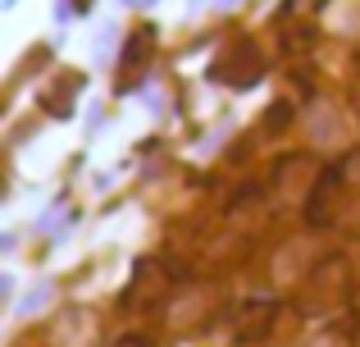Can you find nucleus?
<instances>
[{"mask_svg":"<svg viewBox=\"0 0 360 347\" xmlns=\"http://www.w3.org/2000/svg\"><path fill=\"white\" fill-rule=\"evenodd\" d=\"M14 5H18V0H5V9H14Z\"/></svg>","mask_w":360,"mask_h":347,"instance_id":"obj_9","label":"nucleus"},{"mask_svg":"<svg viewBox=\"0 0 360 347\" xmlns=\"http://www.w3.org/2000/svg\"><path fill=\"white\" fill-rule=\"evenodd\" d=\"M260 78H264V60L251 42L229 46V55L210 69V82H224V87H255Z\"/></svg>","mask_w":360,"mask_h":347,"instance_id":"obj_1","label":"nucleus"},{"mask_svg":"<svg viewBox=\"0 0 360 347\" xmlns=\"http://www.w3.org/2000/svg\"><path fill=\"white\" fill-rule=\"evenodd\" d=\"M115 347H146V339H137V334H128V339H119Z\"/></svg>","mask_w":360,"mask_h":347,"instance_id":"obj_6","label":"nucleus"},{"mask_svg":"<svg viewBox=\"0 0 360 347\" xmlns=\"http://www.w3.org/2000/svg\"><path fill=\"white\" fill-rule=\"evenodd\" d=\"M46 302H51V288H37V293L23 297V311H37V306H46Z\"/></svg>","mask_w":360,"mask_h":347,"instance_id":"obj_4","label":"nucleus"},{"mask_svg":"<svg viewBox=\"0 0 360 347\" xmlns=\"http://www.w3.org/2000/svg\"><path fill=\"white\" fill-rule=\"evenodd\" d=\"M123 5H132V9H150L155 0H123Z\"/></svg>","mask_w":360,"mask_h":347,"instance_id":"obj_7","label":"nucleus"},{"mask_svg":"<svg viewBox=\"0 0 360 347\" xmlns=\"http://www.w3.org/2000/svg\"><path fill=\"white\" fill-rule=\"evenodd\" d=\"M82 87V78H73V73H64V78H60V87H55V92H46V110H51V115L55 119H64V115H69V101H64V92H78Z\"/></svg>","mask_w":360,"mask_h":347,"instance_id":"obj_3","label":"nucleus"},{"mask_svg":"<svg viewBox=\"0 0 360 347\" xmlns=\"http://www.w3.org/2000/svg\"><path fill=\"white\" fill-rule=\"evenodd\" d=\"M150 46H155V32H150V27H137V32L128 37V46H123V69H137L141 64V55H150Z\"/></svg>","mask_w":360,"mask_h":347,"instance_id":"obj_2","label":"nucleus"},{"mask_svg":"<svg viewBox=\"0 0 360 347\" xmlns=\"http://www.w3.org/2000/svg\"><path fill=\"white\" fill-rule=\"evenodd\" d=\"M288 115H292V101H278V106L269 110V128H278V124H288Z\"/></svg>","mask_w":360,"mask_h":347,"instance_id":"obj_5","label":"nucleus"},{"mask_svg":"<svg viewBox=\"0 0 360 347\" xmlns=\"http://www.w3.org/2000/svg\"><path fill=\"white\" fill-rule=\"evenodd\" d=\"M78 9H91V0H78Z\"/></svg>","mask_w":360,"mask_h":347,"instance_id":"obj_8","label":"nucleus"}]
</instances>
